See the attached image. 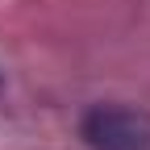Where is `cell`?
Wrapping results in <instances>:
<instances>
[{"mask_svg":"<svg viewBox=\"0 0 150 150\" xmlns=\"http://www.w3.org/2000/svg\"><path fill=\"white\" fill-rule=\"evenodd\" d=\"M79 134L88 150H150V117L125 104H96L83 112Z\"/></svg>","mask_w":150,"mask_h":150,"instance_id":"6da1fadb","label":"cell"}]
</instances>
